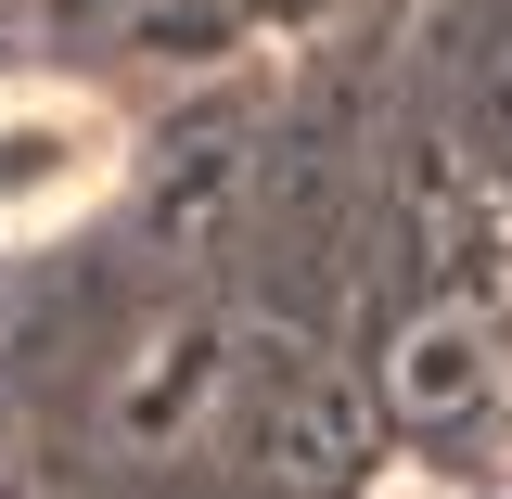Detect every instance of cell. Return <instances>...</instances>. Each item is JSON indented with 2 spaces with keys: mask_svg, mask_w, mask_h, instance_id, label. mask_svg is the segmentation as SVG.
Returning <instances> with one entry per match:
<instances>
[{
  "mask_svg": "<svg viewBox=\"0 0 512 499\" xmlns=\"http://www.w3.org/2000/svg\"><path fill=\"white\" fill-rule=\"evenodd\" d=\"M128 180V116L90 77H0V244H52Z\"/></svg>",
  "mask_w": 512,
  "mask_h": 499,
  "instance_id": "obj_1",
  "label": "cell"
}]
</instances>
